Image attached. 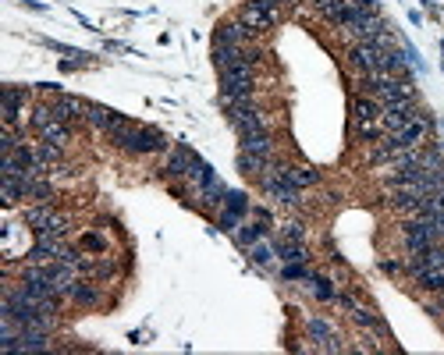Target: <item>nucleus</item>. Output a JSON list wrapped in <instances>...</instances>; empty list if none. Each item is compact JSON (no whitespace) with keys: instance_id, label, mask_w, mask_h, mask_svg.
<instances>
[{"instance_id":"2","label":"nucleus","mask_w":444,"mask_h":355,"mask_svg":"<svg viewBox=\"0 0 444 355\" xmlns=\"http://www.w3.org/2000/svg\"><path fill=\"white\" fill-rule=\"evenodd\" d=\"M391 33V22L380 15V11H363L352 26H345V36H352L355 43H366V40H380Z\"/></svg>"},{"instance_id":"31","label":"nucleus","mask_w":444,"mask_h":355,"mask_svg":"<svg viewBox=\"0 0 444 355\" xmlns=\"http://www.w3.org/2000/svg\"><path fill=\"white\" fill-rule=\"evenodd\" d=\"M114 274H118L114 259H100V263H93V259H89V274H86V277H93V281H110Z\"/></svg>"},{"instance_id":"5","label":"nucleus","mask_w":444,"mask_h":355,"mask_svg":"<svg viewBox=\"0 0 444 355\" xmlns=\"http://www.w3.org/2000/svg\"><path fill=\"white\" fill-rule=\"evenodd\" d=\"M121 150H128V153H160V150H167V139L156 128H132L121 139Z\"/></svg>"},{"instance_id":"16","label":"nucleus","mask_w":444,"mask_h":355,"mask_svg":"<svg viewBox=\"0 0 444 355\" xmlns=\"http://www.w3.org/2000/svg\"><path fill=\"white\" fill-rule=\"evenodd\" d=\"M352 111H355V121H380V114H384V103L380 100H373V96H355L352 100Z\"/></svg>"},{"instance_id":"42","label":"nucleus","mask_w":444,"mask_h":355,"mask_svg":"<svg viewBox=\"0 0 444 355\" xmlns=\"http://www.w3.org/2000/svg\"><path fill=\"white\" fill-rule=\"evenodd\" d=\"M278 4H292V0H278Z\"/></svg>"},{"instance_id":"21","label":"nucleus","mask_w":444,"mask_h":355,"mask_svg":"<svg viewBox=\"0 0 444 355\" xmlns=\"http://www.w3.org/2000/svg\"><path fill=\"white\" fill-rule=\"evenodd\" d=\"M0 199H4V206H15L18 199H25V181L22 178H0Z\"/></svg>"},{"instance_id":"36","label":"nucleus","mask_w":444,"mask_h":355,"mask_svg":"<svg viewBox=\"0 0 444 355\" xmlns=\"http://www.w3.org/2000/svg\"><path fill=\"white\" fill-rule=\"evenodd\" d=\"M309 284H313V295H317L320 302L338 298V295H334V288H331V281H324V277H309Z\"/></svg>"},{"instance_id":"27","label":"nucleus","mask_w":444,"mask_h":355,"mask_svg":"<svg viewBox=\"0 0 444 355\" xmlns=\"http://www.w3.org/2000/svg\"><path fill=\"white\" fill-rule=\"evenodd\" d=\"M110 118H114V111H107V107H100V103H86V121H89L93 128H100V132H107V125H110Z\"/></svg>"},{"instance_id":"30","label":"nucleus","mask_w":444,"mask_h":355,"mask_svg":"<svg viewBox=\"0 0 444 355\" xmlns=\"http://www.w3.org/2000/svg\"><path fill=\"white\" fill-rule=\"evenodd\" d=\"M36 160H40V164H47L50 171H57V160H61V146H54V142H40V146H36Z\"/></svg>"},{"instance_id":"9","label":"nucleus","mask_w":444,"mask_h":355,"mask_svg":"<svg viewBox=\"0 0 444 355\" xmlns=\"http://www.w3.org/2000/svg\"><path fill=\"white\" fill-rule=\"evenodd\" d=\"M387 203H391V210L416 217V213H419V203H423V192H419L416 185H391Z\"/></svg>"},{"instance_id":"41","label":"nucleus","mask_w":444,"mask_h":355,"mask_svg":"<svg viewBox=\"0 0 444 355\" xmlns=\"http://www.w3.org/2000/svg\"><path fill=\"white\" fill-rule=\"evenodd\" d=\"M433 224H437V235H440V242H444V210L433 213Z\"/></svg>"},{"instance_id":"26","label":"nucleus","mask_w":444,"mask_h":355,"mask_svg":"<svg viewBox=\"0 0 444 355\" xmlns=\"http://www.w3.org/2000/svg\"><path fill=\"white\" fill-rule=\"evenodd\" d=\"M285 263H306L309 259V252L302 249V242H278V249H274Z\"/></svg>"},{"instance_id":"23","label":"nucleus","mask_w":444,"mask_h":355,"mask_svg":"<svg viewBox=\"0 0 444 355\" xmlns=\"http://www.w3.org/2000/svg\"><path fill=\"white\" fill-rule=\"evenodd\" d=\"M25 199L50 203V199H54V185H50L47 178H33V181H25Z\"/></svg>"},{"instance_id":"7","label":"nucleus","mask_w":444,"mask_h":355,"mask_svg":"<svg viewBox=\"0 0 444 355\" xmlns=\"http://www.w3.org/2000/svg\"><path fill=\"white\" fill-rule=\"evenodd\" d=\"M249 26L242 18H232V22H220L217 33H213V47H246L249 43Z\"/></svg>"},{"instance_id":"8","label":"nucleus","mask_w":444,"mask_h":355,"mask_svg":"<svg viewBox=\"0 0 444 355\" xmlns=\"http://www.w3.org/2000/svg\"><path fill=\"white\" fill-rule=\"evenodd\" d=\"M213 64H217V72H232L239 64H256V50H249V47H213Z\"/></svg>"},{"instance_id":"32","label":"nucleus","mask_w":444,"mask_h":355,"mask_svg":"<svg viewBox=\"0 0 444 355\" xmlns=\"http://www.w3.org/2000/svg\"><path fill=\"white\" fill-rule=\"evenodd\" d=\"M22 146V139H18V132L11 128V125H4V132H0V153H15Z\"/></svg>"},{"instance_id":"25","label":"nucleus","mask_w":444,"mask_h":355,"mask_svg":"<svg viewBox=\"0 0 444 355\" xmlns=\"http://www.w3.org/2000/svg\"><path fill=\"white\" fill-rule=\"evenodd\" d=\"M22 217H25V224H29V227L36 231V227H43V224H47V220L54 217V206H50V203H36V206H29V210H25Z\"/></svg>"},{"instance_id":"37","label":"nucleus","mask_w":444,"mask_h":355,"mask_svg":"<svg viewBox=\"0 0 444 355\" xmlns=\"http://www.w3.org/2000/svg\"><path fill=\"white\" fill-rule=\"evenodd\" d=\"M281 235H285V242H302V224H299V220H285V224H281Z\"/></svg>"},{"instance_id":"38","label":"nucleus","mask_w":444,"mask_h":355,"mask_svg":"<svg viewBox=\"0 0 444 355\" xmlns=\"http://www.w3.org/2000/svg\"><path fill=\"white\" fill-rule=\"evenodd\" d=\"M217 227H220V231H239V213L224 210V213H220V220H217Z\"/></svg>"},{"instance_id":"6","label":"nucleus","mask_w":444,"mask_h":355,"mask_svg":"<svg viewBox=\"0 0 444 355\" xmlns=\"http://www.w3.org/2000/svg\"><path fill=\"white\" fill-rule=\"evenodd\" d=\"M228 125H232L239 135L267 132V118L256 111V103H249V107H228Z\"/></svg>"},{"instance_id":"33","label":"nucleus","mask_w":444,"mask_h":355,"mask_svg":"<svg viewBox=\"0 0 444 355\" xmlns=\"http://www.w3.org/2000/svg\"><path fill=\"white\" fill-rule=\"evenodd\" d=\"M50 121H57V118H54V107H50V103H47V107H36V111H33V118H29V125H33L36 132H40V128H47Z\"/></svg>"},{"instance_id":"10","label":"nucleus","mask_w":444,"mask_h":355,"mask_svg":"<svg viewBox=\"0 0 444 355\" xmlns=\"http://www.w3.org/2000/svg\"><path fill=\"white\" fill-rule=\"evenodd\" d=\"M199 164H203V160H199L188 146H178V150H171L164 174H167V178H192V171H195Z\"/></svg>"},{"instance_id":"34","label":"nucleus","mask_w":444,"mask_h":355,"mask_svg":"<svg viewBox=\"0 0 444 355\" xmlns=\"http://www.w3.org/2000/svg\"><path fill=\"white\" fill-rule=\"evenodd\" d=\"M249 259H253V263H256V266H267V263H271V259H274V249H271V245H267V242H256V245H253V249H249Z\"/></svg>"},{"instance_id":"24","label":"nucleus","mask_w":444,"mask_h":355,"mask_svg":"<svg viewBox=\"0 0 444 355\" xmlns=\"http://www.w3.org/2000/svg\"><path fill=\"white\" fill-rule=\"evenodd\" d=\"M416 281L426 291H444V266H426V270L416 274Z\"/></svg>"},{"instance_id":"1","label":"nucleus","mask_w":444,"mask_h":355,"mask_svg":"<svg viewBox=\"0 0 444 355\" xmlns=\"http://www.w3.org/2000/svg\"><path fill=\"white\" fill-rule=\"evenodd\" d=\"M239 18L249 26V33H253V36H256V33H267V29H274V26H278V18H281L278 0H249V4L239 11Z\"/></svg>"},{"instance_id":"28","label":"nucleus","mask_w":444,"mask_h":355,"mask_svg":"<svg viewBox=\"0 0 444 355\" xmlns=\"http://www.w3.org/2000/svg\"><path fill=\"white\" fill-rule=\"evenodd\" d=\"M263 235H267V224H263V220H260V224H246V227L235 231L239 245H256V242H263Z\"/></svg>"},{"instance_id":"13","label":"nucleus","mask_w":444,"mask_h":355,"mask_svg":"<svg viewBox=\"0 0 444 355\" xmlns=\"http://www.w3.org/2000/svg\"><path fill=\"white\" fill-rule=\"evenodd\" d=\"M50 348V330L43 327H22L18 341H15V351H47Z\"/></svg>"},{"instance_id":"3","label":"nucleus","mask_w":444,"mask_h":355,"mask_svg":"<svg viewBox=\"0 0 444 355\" xmlns=\"http://www.w3.org/2000/svg\"><path fill=\"white\" fill-rule=\"evenodd\" d=\"M402 235H405V249H409V252H419V249L440 242L433 217H412V220H405V231H402Z\"/></svg>"},{"instance_id":"20","label":"nucleus","mask_w":444,"mask_h":355,"mask_svg":"<svg viewBox=\"0 0 444 355\" xmlns=\"http://www.w3.org/2000/svg\"><path fill=\"white\" fill-rule=\"evenodd\" d=\"M348 312H352V320H355L359 327H370V330H380V334H387V323H384V320H380L373 309H366V305H359V302H355Z\"/></svg>"},{"instance_id":"18","label":"nucleus","mask_w":444,"mask_h":355,"mask_svg":"<svg viewBox=\"0 0 444 355\" xmlns=\"http://www.w3.org/2000/svg\"><path fill=\"white\" fill-rule=\"evenodd\" d=\"M285 174H288V181H292L295 188H309V185H317V181H320V171H313L309 164H295V167H285Z\"/></svg>"},{"instance_id":"22","label":"nucleus","mask_w":444,"mask_h":355,"mask_svg":"<svg viewBox=\"0 0 444 355\" xmlns=\"http://www.w3.org/2000/svg\"><path fill=\"white\" fill-rule=\"evenodd\" d=\"M72 298H75L79 305H96V302H100V288H96V281H93V277H89V281H75Z\"/></svg>"},{"instance_id":"15","label":"nucleus","mask_w":444,"mask_h":355,"mask_svg":"<svg viewBox=\"0 0 444 355\" xmlns=\"http://www.w3.org/2000/svg\"><path fill=\"white\" fill-rule=\"evenodd\" d=\"M239 150L242 153H253V157H274V142L267 132H253V135H239Z\"/></svg>"},{"instance_id":"11","label":"nucleus","mask_w":444,"mask_h":355,"mask_svg":"<svg viewBox=\"0 0 444 355\" xmlns=\"http://www.w3.org/2000/svg\"><path fill=\"white\" fill-rule=\"evenodd\" d=\"M306 334L317 341V348H324V351H341L345 344H341V337H338V330L324 320V316H313L309 323H306Z\"/></svg>"},{"instance_id":"29","label":"nucleus","mask_w":444,"mask_h":355,"mask_svg":"<svg viewBox=\"0 0 444 355\" xmlns=\"http://www.w3.org/2000/svg\"><path fill=\"white\" fill-rule=\"evenodd\" d=\"M355 135H359L363 142H380L384 125H380V121H355Z\"/></svg>"},{"instance_id":"12","label":"nucleus","mask_w":444,"mask_h":355,"mask_svg":"<svg viewBox=\"0 0 444 355\" xmlns=\"http://www.w3.org/2000/svg\"><path fill=\"white\" fill-rule=\"evenodd\" d=\"M25 100H29V89H18V86H4V89H0V118H4V125L15 128L18 111H22Z\"/></svg>"},{"instance_id":"19","label":"nucleus","mask_w":444,"mask_h":355,"mask_svg":"<svg viewBox=\"0 0 444 355\" xmlns=\"http://www.w3.org/2000/svg\"><path fill=\"white\" fill-rule=\"evenodd\" d=\"M271 160H274V157H253V153H242V150H239V171L249 174V178H260V174L271 167Z\"/></svg>"},{"instance_id":"40","label":"nucleus","mask_w":444,"mask_h":355,"mask_svg":"<svg viewBox=\"0 0 444 355\" xmlns=\"http://www.w3.org/2000/svg\"><path fill=\"white\" fill-rule=\"evenodd\" d=\"M285 277L288 281H302V277H309V270L302 263H285Z\"/></svg>"},{"instance_id":"35","label":"nucleus","mask_w":444,"mask_h":355,"mask_svg":"<svg viewBox=\"0 0 444 355\" xmlns=\"http://www.w3.org/2000/svg\"><path fill=\"white\" fill-rule=\"evenodd\" d=\"M224 210H232V213H246L249 210V199H246V192H228V199H224Z\"/></svg>"},{"instance_id":"17","label":"nucleus","mask_w":444,"mask_h":355,"mask_svg":"<svg viewBox=\"0 0 444 355\" xmlns=\"http://www.w3.org/2000/svg\"><path fill=\"white\" fill-rule=\"evenodd\" d=\"M40 139H43V142H54V146L64 150V146L72 142V125H68V121H50L47 128H40Z\"/></svg>"},{"instance_id":"4","label":"nucleus","mask_w":444,"mask_h":355,"mask_svg":"<svg viewBox=\"0 0 444 355\" xmlns=\"http://www.w3.org/2000/svg\"><path fill=\"white\" fill-rule=\"evenodd\" d=\"M419 114H423V111H419L416 96H409V100H391V103H384L380 125H384L387 132H394V128H405L409 121H416Z\"/></svg>"},{"instance_id":"39","label":"nucleus","mask_w":444,"mask_h":355,"mask_svg":"<svg viewBox=\"0 0 444 355\" xmlns=\"http://www.w3.org/2000/svg\"><path fill=\"white\" fill-rule=\"evenodd\" d=\"M82 249H89V252H107V242H103L100 235H93V231H89V235L82 238Z\"/></svg>"},{"instance_id":"14","label":"nucleus","mask_w":444,"mask_h":355,"mask_svg":"<svg viewBox=\"0 0 444 355\" xmlns=\"http://www.w3.org/2000/svg\"><path fill=\"white\" fill-rule=\"evenodd\" d=\"M50 107H54V118H57V121H68V125H72L75 118H86V103L75 100V96H64V93H57Z\"/></svg>"}]
</instances>
